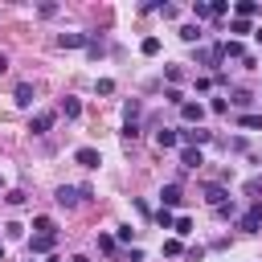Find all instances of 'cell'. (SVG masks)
I'll list each match as a JSON object with an SVG mask.
<instances>
[{
  "label": "cell",
  "instance_id": "cell-1",
  "mask_svg": "<svg viewBox=\"0 0 262 262\" xmlns=\"http://www.w3.org/2000/svg\"><path fill=\"white\" fill-rule=\"evenodd\" d=\"M90 196H94L90 184H78V188H74V184H61V188L53 192V201H57L61 209H74V205H82V201H90Z\"/></svg>",
  "mask_w": 262,
  "mask_h": 262
},
{
  "label": "cell",
  "instance_id": "cell-2",
  "mask_svg": "<svg viewBox=\"0 0 262 262\" xmlns=\"http://www.w3.org/2000/svg\"><path fill=\"white\" fill-rule=\"evenodd\" d=\"M237 229H242V233H258V229H262V201H254V205L237 217Z\"/></svg>",
  "mask_w": 262,
  "mask_h": 262
},
{
  "label": "cell",
  "instance_id": "cell-3",
  "mask_svg": "<svg viewBox=\"0 0 262 262\" xmlns=\"http://www.w3.org/2000/svg\"><path fill=\"white\" fill-rule=\"evenodd\" d=\"M180 201H184V188L180 184H164L160 188V209H176Z\"/></svg>",
  "mask_w": 262,
  "mask_h": 262
},
{
  "label": "cell",
  "instance_id": "cell-4",
  "mask_svg": "<svg viewBox=\"0 0 262 262\" xmlns=\"http://www.w3.org/2000/svg\"><path fill=\"white\" fill-rule=\"evenodd\" d=\"M53 119H57L53 111H37V115L29 119V131H33V135H45V131L53 127Z\"/></svg>",
  "mask_w": 262,
  "mask_h": 262
},
{
  "label": "cell",
  "instance_id": "cell-5",
  "mask_svg": "<svg viewBox=\"0 0 262 262\" xmlns=\"http://www.w3.org/2000/svg\"><path fill=\"white\" fill-rule=\"evenodd\" d=\"M205 201L213 209H221V205H229V188L225 184H205Z\"/></svg>",
  "mask_w": 262,
  "mask_h": 262
},
{
  "label": "cell",
  "instance_id": "cell-6",
  "mask_svg": "<svg viewBox=\"0 0 262 262\" xmlns=\"http://www.w3.org/2000/svg\"><path fill=\"white\" fill-rule=\"evenodd\" d=\"M180 115H184V123H196V127H201V119H205V106L184 98V102H180Z\"/></svg>",
  "mask_w": 262,
  "mask_h": 262
},
{
  "label": "cell",
  "instance_id": "cell-7",
  "mask_svg": "<svg viewBox=\"0 0 262 262\" xmlns=\"http://www.w3.org/2000/svg\"><path fill=\"white\" fill-rule=\"evenodd\" d=\"M180 139H184V143H188V147H201V143H209V139H213V135H209V131H205V127H188V131H180Z\"/></svg>",
  "mask_w": 262,
  "mask_h": 262
},
{
  "label": "cell",
  "instance_id": "cell-8",
  "mask_svg": "<svg viewBox=\"0 0 262 262\" xmlns=\"http://www.w3.org/2000/svg\"><path fill=\"white\" fill-rule=\"evenodd\" d=\"M74 164H82V168H98L102 156H98L94 147H78V151H74Z\"/></svg>",
  "mask_w": 262,
  "mask_h": 262
},
{
  "label": "cell",
  "instance_id": "cell-9",
  "mask_svg": "<svg viewBox=\"0 0 262 262\" xmlns=\"http://www.w3.org/2000/svg\"><path fill=\"white\" fill-rule=\"evenodd\" d=\"M86 41H90V33H61V37H57L61 49H82Z\"/></svg>",
  "mask_w": 262,
  "mask_h": 262
},
{
  "label": "cell",
  "instance_id": "cell-10",
  "mask_svg": "<svg viewBox=\"0 0 262 262\" xmlns=\"http://www.w3.org/2000/svg\"><path fill=\"white\" fill-rule=\"evenodd\" d=\"M29 246H33V254H45V250H53V246H57V233H33V242H29Z\"/></svg>",
  "mask_w": 262,
  "mask_h": 262
},
{
  "label": "cell",
  "instance_id": "cell-11",
  "mask_svg": "<svg viewBox=\"0 0 262 262\" xmlns=\"http://www.w3.org/2000/svg\"><path fill=\"white\" fill-rule=\"evenodd\" d=\"M12 98H16V106H33V86H29V82H16Z\"/></svg>",
  "mask_w": 262,
  "mask_h": 262
},
{
  "label": "cell",
  "instance_id": "cell-12",
  "mask_svg": "<svg viewBox=\"0 0 262 262\" xmlns=\"http://www.w3.org/2000/svg\"><path fill=\"white\" fill-rule=\"evenodd\" d=\"M180 164H184V168H201V164H205L201 147H184V151H180Z\"/></svg>",
  "mask_w": 262,
  "mask_h": 262
},
{
  "label": "cell",
  "instance_id": "cell-13",
  "mask_svg": "<svg viewBox=\"0 0 262 262\" xmlns=\"http://www.w3.org/2000/svg\"><path fill=\"white\" fill-rule=\"evenodd\" d=\"M139 53H143V57H156V53H160V37H143V41H139Z\"/></svg>",
  "mask_w": 262,
  "mask_h": 262
},
{
  "label": "cell",
  "instance_id": "cell-14",
  "mask_svg": "<svg viewBox=\"0 0 262 262\" xmlns=\"http://www.w3.org/2000/svg\"><path fill=\"white\" fill-rule=\"evenodd\" d=\"M61 115H66V119H78V115H82V102H78V98H61Z\"/></svg>",
  "mask_w": 262,
  "mask_h": 262
},
{
  "label": "cell",
  "instance_id": "cell-15",
  "mask_svg": "<svg viewBox=\"0 0 262 262\" xmlns=\"http://www.w3.org/2000/svg\"><path fill=\"white\" fill-rule=\"evenodd\" d=\"M156 143H160V147H176V143H180V131H168V127H164V131L156 135Z\"/></svg>",
  "mask_w": 262,
  "mask_h": 262
},
{
  "label": "cell",
  "instance_id": "cell-16",
  "mask_svg": "<svg viewBox=\"0 0 262 262\" xmlns=\"http://www.w3.org/2000/svg\"><path fill=\"white\" fill-rule=\"evenodd\" d=\"M221 53H225V57H246L242 41H221Z\"/></svg>",
  "mask_w": 262,
  "mask_h": 262
},
{
  "label": "cell",
  "instance_id": "cell-17",
  "mask_svg": "<svg viewBox=\"0 0 262 262\" xmlns=\"http://www.w3.org/2000/svg\"><path fill=\"white\" fill-rule=\"evenodd\" d=\"M33 229H37V233H57L53 217H33Z\"/></svg>",
  "mask_w": 262,
  "mask_h": 262
},
{
  "label": "cell",
  "instance_id": "cell-18",
  "mask_svg": "<svg viewBox=\"0 0 262 262\" xmlns=\"http://www.w3.org/2000/svg\"><path fill=\"white\" fill-rule=\"evenodd\" d=\"M237 127H246V131H258V127H262V115H237Z\"/></svg>",
  "mask_w": 262,
  "mask_h": 262
},
{
  "label": "cell",
  "instance_id": "cell-19",
  "mask_svg": "<svg viewBox=\"0 0 262 262\" xmlns=\"http://www.w3.org/2000/svg\"><path fill=\"white\" fill-rule=\"evenodd\" d=\"M180 41H188V45L201 41V25H184V29H180Z\"/></svg>",
  "mask_w": 262,
  "mask_h": 262
},
{
  "label": "cell",
  "instance_id": "cell-20",
  "mask_svg": "<svg viewBox=\"0 0 262 262\" xmlns=\"http://www.w3.org/2000/svg\"><path fill=\"white\" fill-rule=\"evenodd\" d=\"M156 225H160V229H172V225H176L172 209H160V213H156Z\"/></svg>",
  "mask_w": 262,
  "mask_h": 262
},
{
  "label": "cell",
  "instance_id": "cell-21",
  "mask_svg": "<svg viewBox=\"0 0 262 262\" xmlns=\"http://www.w3.org/2000/svg\"><path fill=\"white\" fill-rule=\"evenodd\" d=\"M229 102H233V106H250V102H254V94H250V90H233V98H229Z\"/></svg>",
  "mask_w": 262,
  "mask_h": 262
},
{
  "label": "cell",
  "instance_id": "cell-22",
  "mask_svg": "<svg viewBox=\"0 0 262 262\" xmlns=\"http://www.w3.org/2000/svg\"><path fill=\"white\" fill-rule=\"evenodd\" d=\"M225 12H229V0H213L209 4V16H225Z\"/></svg>",
  "mask_w": 262,
  "mask_h": 262
},
{
  "label": "cell",
  "instance_id": "cell-23",
  "mask_svg": "<svg viewBox=\"0 0 262 262\" xmlns=\"http://www.w3.org/2000/svg\"><path fill=\"white\" fill-rule=\"evenodd\" d=\"M229 33H254V29H250V20H242V16H233V20H229Z\"/></svg>",
  "mask_w": 262,
  "mask_h": 262
},
{
  "label": "cell",
  "instance_id": "cell-24",
  "mask_svg": "<svg viewBox=\"0 0 262 262\" xmlns=\"http://www.w3.org/2000/svg\"><path fill=\"white\" fill-rule=\"evenodd\" d=\"M98 250H102V254H115V237H111V233H98Z\"/></svg>",
  "mask_w": 262,
  "mask_h": 262
},
{
  "label": "cell",
  "instance_id": "cell-25",
  "mask_svg": "<svg viewBox=\"0 0 262 262\" xmlns=\"http://www.w3.org/2000/svg\"><path fill=\"white\" fill-rule=\"evenodd\" d=\"M4 201H8V205H25V192H20V188H8Z\"/></svg>",
  "mask_w": 262,
  "mask_h": 262
},
{
  "label": "cell",
  "instance_id": "cell-26",
  "mask_svg": "<svg viewBox=\"0 0 262 262\" xmlns=\"http://www.w3.org/2000/svg\"><path fill=\"white\" fill-rule=\"evenodd\" d=\"M123 115H127V123H135V115H139V102H135V98H131V102H127V106H123Z\"/></svg>",
  "mask_w": 262,
  "mask_h": 262
},
{
  "label": "cell",
  "instance_id": "cell-27",
  "mask_svg": "<svg viewBox=\"0 0 262 262\" xmlns=\"http://www.w3.org/2000/svg\"><path fill=\"white\" fill-rule=\"evenodd\" d=\"M172 229H176V233H192V221H188V217H176V225H172Z\"/></svg>",
  "mask_w": 262,
  "mask_h": 262
},
{
  "label": "cell",
  "instance_id": "cell-28",
  "mask_svg": "<svg viewBox=\"0 0 262 262\" xmlns=\"http://www.w3.org/2000/svg\"><path fill=\"white\" fill-rule=\"evenodd\" d=\"M4 229H8V237H25V225H20V221H8Z\"/></svg>",
  "mask_w": 262,
  "mask_h": 262
},
{
  "label": "cell",
  "instance_id": "cell-29",
  "mask_svg": "<svg viewBox=\"0 0 262 262\" xmlns=\"http://www.w3.org/2000/svg\"><path fill=\"white\" fill-rule=\"evenodd\" d=\"M131 237H135V229H131V225H119V233H115V242H131Z\"/></svg>",
  "mask_w": 262,
  "mask_h": 262
},
{
  "label": "cell",
  "instance_id": "cell-30",
  "mask_svg": "<svg viewBox=\"0 0 262 262\" xmlns=\"http://www.w3.org/2000/svg\"><path fill=\"white\" fill-rule=\"evenodd\" d=\"M164 254H172V258H176V254H184V246L172 237V242H164Z\"/></svg>",
  "mask_w": 262,
  "mask_h": 262
},
{
  "label": "cell",
  "instance_id": "cell-31",
  "mask_svg": "<svg viewBox=\"0 0 262 262\" xmlns=\"http://www.w3.org/2000/svg\"><path fill=\"white\" fill-rule=\"evenodd\" d=\"M168 82H184V70L180 66H168Z\"/></svg>",
  "mask_w": 262,
  "mask_h": 262
},
{
  "label": "cell",
  "instance_id": "cell-32",
  "mask_svg": "<svg viewBox=\"0 0 262 262\" xmlns=\"http://www.w3.org/2000/svg\"><path fill=\"white\" fill-rule=\"evenodd\" d=\"M98 94H115V82L111 78H98Z\"/></svg>",
  "mask_w": 262,
  "mask_h": 262
},
{
  "label": "cell",
  "instance_id": "cell-33",
  "mask_svg": "<svg viewBox=\"0 0 262 262\" xmlns=\"http://www.w3.org/2000/svg\"><path fill=\"white\" fill-rule=\"evenodd\" d=\"M4 70H8V57H4V53H0V74H4Z\"/></svg>",
  "mask_w": 262,
  "mask_h": 262
},
{
  "label": "cell",
  "instance_id": "cell-34",
  "mask_svg": "<svg viewBox=\"0 0 262 262\" xmlns=\"http://www.w3.org/2000/svg\"><path fill=\"white\" fill-rule=\"evenodd\" d=\"M70 262H90V258H82V254H74V258H70Z\"/></svg>",
  "mask_w": 262,
  "mask_h": 262
},
{
  "label": "cell",
  "instance_id": "cell-35",
  "mask_svg": "<svg viewBox=\"0 0 262 262\" xmlns=\"http://www.w3.org/2000/svg\"><path fill=\"white\" fill-rule=\"evenodd\" d=\"M254 37H258V45H262V29H254Z\"/></svg>",
  "mask_w": 262,
  "mask_h": 262
},
{
  "label": "cell",
  "instance_id": "cell-36",
  "mask_svg": "<svg viewBox=\"0 0 262 262\" xmlns=\"http://www.w3.org/2000/svg\"><path fill=\"white\" fill-rule=\"evenodd\" d=\"M0 262H4V246H0Z\"/></svg>",
  "mask_w": 262,
  "mask_h": 262
},
{
  "label": "cell",
  "instance_id": "cell-37",
  "mask_svg": "<svg viewBox=\"0 0 262 262\" xmlns=\"http://www.w3.org/2000/svg\"><path fill=\"white\" fill-rule=\"evenodd\" d=\"M29 262H37V258H29Z\"/></svg>",
  "mask_w": 262,
  "mask_h": 262
}]
</instances>
